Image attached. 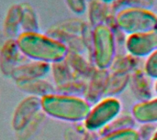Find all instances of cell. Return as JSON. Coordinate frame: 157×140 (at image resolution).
<instances>
[{
  "instance_id": "cell-1",
  "label": "cell",
  "mask_w": 157,
  "mask_h": 140,
  "mask_svg": "<svg viewBox=\"0 0 157 140\" xmlns=\"http://www.w3.org/2000/svg\"><path fill=\"white\" fill-rule=\"evenodd\" d=\"M21 52L30 61L52 64L64 61L69 50L59 40L39 32H21L17 38Z\"/></svg>"
},
{
  "instance_id": "cell-2",
  "label": "cell",
  "mask_w": 157,
  "mask_h": 140,
  "mask_svg": "<svg viewBox=\"0 0 157 140\" xmlns=\"http://www.w3.org/2000/svg\"><path fill=\"white\" fill-rule=\"evenodd\" d=\"M41 111L46 116L56 120L77 123L85 121L89 111V103L76 95L54 93L40 98Z\"/></svg>"
},
{
  "instance_id": "cell-3",
  "label": "cell",
  "mask_w": 157,
  "mask_h": 140,
  "mask_svg": "<svg viewBox=\"0 0 157 140\" xmlns=\"http://www.w3.org/2000/svg\"><path fill=\"white\" fill-rule=\"evenodd\" d=\"M115 26L123 33L143 34L157 28V16L147 8H124L117 12Z\"/></svg>"
},
{
  "instance_id": "cell-4",
  "label": "cell",
  "mask_w": 157,
  "mask_h": 140,
  "mask_svg": "<svg viewBox=\"0 0 157 140\" xmlns=\"http://www.w3.org/2000/svg\"><path fill=\"white\" fill-rule=\"evenodd\" d=\"M94 61L99 70H106L113 64L115 58V37L110 27L98 25L92 33Z\"/></svg>"
},
{
  "instance_id": "cell-5",
  "label": "cell",
  "mask_w": 157,
  "mask_h": 140,
  "mask_svg": "<svg viewBox=\"0 0 157 140\" xmlns=\"http://www.w3.org/2000/svg\"><path fill=\"white\" fill-rule=\"evenodd\" d=\"M121 105L113 97H107L90 109L84 121L85 127L89 131L105 128L118 116Z\"/></svg>"
},
{
  "instance_id": "cell-6",
  "label": "cell",
  "mask_w": 157,
  "mask_h": 140,
  "mask_svg": "<svg viewBox=\"0 0 157 140\" xmlns=\"http://www.w3.org/2000/svg\"><path fill=\"white\" fill-rule=\"evenodd\" d=\"M41 112L40 98L28 95L14 109L11 117V127L15 134L24 130Z\"/></svg>"
},
{
  "instance_id": "cell-7",
  "label": "cell",
  "mask_w": 157,
  "mask_h": 140,
  "mask_svg": "<svg viewBox=\"0 0 157 140\" xmlns=\"http://www.w3.org/2000/svg\"><path fill=\"white\" fill-rule=\"evenodd\" d=\"M28 61L16 39H8L0 45V72L5 77L10 78L16 68Z\"/></svg>"
},
{
  "instance_id": "cell-8",
  "label": "cell",
  "mask_w": 157,
  "mask_h": 140,
  "mask_svg": "<svg viewBox=\"0 0 157 140\" xmlns=\"http://www.w3.org/2000/svg\"><path fill=\"white\" fill-rule=\"evenodd\" d=\"M127 50L133 57H146L157 50V28L143 34L128 36Z\"/></svg>"
},
{
  "instance_id": "cell-9",
  "label": "cell",
  "mask_w": 157,
  "mask_h": 140,
  "mask_svg": "<svg viewBox=\"0 0 157 140\" xmlns=\"http://www.w3.org/2000/svg\"><path fill=\"white\" fill-rule=\"evenodd\" d=\"M50 72L51 64L29 60L16 68L10 78L16 84H17L39 79H44Z\"/></svg>"
},
{
  "instance_id": "cell-10",
  "label": "cell",
  "mask_w": 157,
  "mask_h": 140,
  "mask_svg": "<svg viewBox=\"0 0 157 140\" xmlns=\"http://www.w3.org/2000/svg\"><path fill=\"white\" fill-rule=\"evenodd\" d=\"M21 23H22V9H21L20 3L13 4L8 7L3 20L2 33L4 34L6 39H17V38L22 32Z\"/></svg>"
},
{
  "instance_id": "cell-11",
  "label": "cell",
  "mask_w": 157,
  "mask_h": 140,
  "mask_svg": "<svg viewBox=\"0 0 157 140\" xmlns=\"http://www.w3.org/2000/svg\"><path fill=\"white\" fill-rule=\"evenodd\" d=\"M17 87L23 93L27 94L30 96H35L39 98H42L46 95L56 93L55 85H53L51 82L44 79H39L31 82L22 83L16 84Z\"/></svg>"
},
{
  "instance_id": "cell-12",
  "label": "cell",
  "mask_w": 157,
  "mask_h": 140,
  "mask_svg": "<svg viewBox=\"0 0 157 140\" xmlns=\"http://www.w3.org/2000/svg\"><path fill=\"white\" fill-rule=\"evenodd\" d=\"M132 116L135 121L142 124H153L157 122V98L144 101L132 108Z\"/></svg>"
},
{
  "instance_id": "cell-13",
  "label": "cell",
  "mask_w": 157,
  "mask_h": 140,
  "mask_svg": "<svg viewBox=\"0 0 157 140\" xmlns=\"http://www.w3.org/2000/svg\"><path fill=\"white\" fill-rule=\"evenodd\" d=\"M22 9V32H39L40 22L34 7L27 2L20 3Z\"/></svg>"
},
{
  "instance_id": "cell-14",
  "label": "cell",
  "mask_w": 157,
  "mask_h": 140,
  "mask_svg": "<svg viewBox=\"0 0 157 140\" xmlns=\"http://www.w3.org/2000/svg\"><path fill=\"white\" fill-rule=\"evenodd\" d=\"M51 72L52 74L55 87L63 85L71 82L74 78L73 71L65 60L51 64Z\"/></svg>"
},
{
  "instance_id": "cell-15",
  "label": "cell",
  "mask_w": 157,
  "mask_h": 140,
  "mask_svg": "<svg viewBox=\"0 0 157 140\" xmlns=\"http://www.w3.org/2000/svg\"><path fill=\"white\" fill-rule=\"evenodd\" d=\"M109 13H110L109 7L107 6L105 2L93 0L90 3L89 18L94 28L98 25H102V24L105 25L104 21L105 19H109Z\"/></svg>"
},
{
  "instance_id": "cell-16",
  "label": "cell",
  "mask_w": 157,
  "mask_h": 140,
  "mask_svg": "<svg viewBox=\"0 0 157 140\" xmlns=\"http://www.w3.org/2000/svg\"><path fill=\"white\" fill-rule=\"evenodd\" d=\"M45 118L46 116L41 111L24 130L15 134L17 140H31L32 138H34V137L39 133L40 129L41 128L45 121Z\"/></svg>"
},
{
  "instance_id": "cell-17",
  "label": "cell",
  "mask_w": 157,
  "mask_h": 140,
  "mask_svg": "<svg viewBox=\"0 0 157 140\" xmlns=\"http://www.w3.org/2000/svg\"><path fill=\"white\" fill-rule=\"evenodd\" d=\"M154 0H117L112 3L111 10L120 11L124 8H148L152 6Z\"/></svg>"
},
{
  "instance_id": "cell-18",
  "label": "cell",
  "mask_w": 157,
  "mask_h": 140,
  "mask_svg": "<svg viewBox=\"0 0 157 140\" xmlns=\"http://www.w3.org/2000/svg\"><path fill=\"white\" fill-rule=\"evenodd\" d=\"M98 140H140V135L131 127L108 133Z\"/></svg>"
},
{
  "instance_id": "cell-19",
  "label": "cell",
  "mask_w": 157,
  "mask_h": 140,
  "mask_svg": "<svg viewBox=\"0 0 157 140\" xmlns=\"http://www.w3.org/2000/svg\"><path fill=\"white\" fill-rule=\"evenodd\" d=\"M144 71L149 77L157 79V50L148 56L145 61Z\"/></svg>"
},
{
  "instance_id": "cell-20",
  "label": "cell",
  "mask_w": 157,
  "mask_h": 140,
  "mask_svg": "<svg viewBox=\"0 0 157 140\" xmlns=\"http://www.w3.org/2000/svg\"><path fill=\"white\" fill-rule=\"evenodd\" d=\"M68 7L76 14H82L86 9V1L85 0H64Z\"/></svg>"
},
{
  "instance_id": "cell-21",
  "label": "cell",
  "mask_w": 157,
  "mask_h": 140,
  "mask_svg": "<svg viewBox=\"0 0 157 140\" xmlns=\"http://www.w3.org/2000/svg\"><path fill=\"white\" fill-rule=\"evenodd\" d=\"M101 1H103V2H105V3H114V2L117 1V0H101Z\"/></svg>"
},
{
  "instance_id": "cell-22",
  "label": "cell",
  "mask_w": 157,
  "mask_h": 140,
  "mask_svg": "<svg viewBox=\"0 0 157 140\" xmlns=\"http://www.w3.org/2000/svg\"><path fill=\"white\" fill-rule=\"evenodd\" d=\"M151 140H157V131L155 133V134H154V136L152 137Z\"/></svg>"
},
{
  "instance_id": "cell-23",
  "label": "cell",
  "mask_w": 157,
  "mask_h": 140,
  "mask_svg": "<svg viewBox=\"0 0 157 140\" xmlns=\"http://www.w3.org/2000/svg\"><path fill=\"white\" fill-rule=\"evenodd\" d=\"M155 92L157 93V81L156 83H155Z\"/></svg>"
}]
</instances>
